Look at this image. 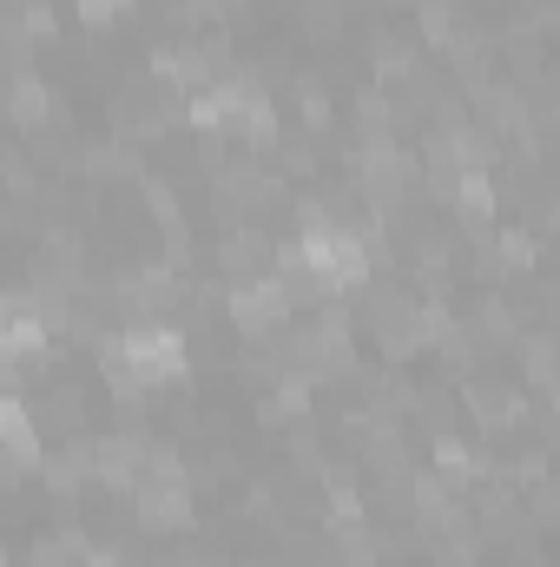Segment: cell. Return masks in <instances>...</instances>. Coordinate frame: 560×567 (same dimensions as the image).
Here are the masks:
<instances>
[{"label": "cell", "instance_id": "1", "mask_svg": "<svg viewBox=\"0 0 560 567\" xmlns=\"http://www.w3.org/2000/svg\"><path fill=\"white\" fill-rule=\"evenodd\" d=\"M297 218H303V231H297V245H290V251H297L303 278H317L330 297H336V290H350V297H356V290L370 284V271H376V251H370L343 218H330V205H317V198H303V212H297Z\"/></svg>", "mask_w": 560, "mask_h": 567}, {"label": "cell", "instance_id": "2", "mask_svg": "<svg viewBox=\"0 0 560 567\" xmlns=\"http://www.w3.org/2000/svg\"><path fill=\"white\" fill-rule=\"evenodd\" d=\"M422 178V158L403 140H363L356 145V185L376 212H396Z\"/></svg>", "mask_w": 560, "mask_h": 567}, {"label": "cell", "instance_id": "3", "mask_svg": "<svg viewBox=\"0 0 560 567\" xmlns=\"http://www.w3.org/2000/svg\"><path fill=\"white\" fill-rule=\"evenodd\" d=\"M120 357H126V370L139 377L145 390L172 383V377H185V330H172L158 317H139V323L120 330Z\"/></svg>", "mask_w": 560, "mask_h": 567}, {"label": "cell", "instance_id": "4", "mask_svg": "<svg viewBox=\"0 0 560 567\" xmlns=\"http://www.w3.org/2000/svg\"><path fill=\"white\" fill-rule=\"evenodd\" d=\"M225 310H231V323H238L245 337H258V343H265L278 323H290V310H297V303H290L283 278H271V271H265V278L231 284V303H225Z\"/></svg>", "mask_w": 560, "mask_h": 567}, {"label": "cell", "instance_id": "5", "mask_svg": "<svg viewBox=\"0 0 560 567\" xmlns=\"http://www.w3.org/2000/svg\"><path fill=\"white\" fill-rule=\"evenodd\" d=\"M278 198V178L265 172V165H218V212L231 218V225H245L251 212H265Z\"/></svg>", "mask_w": 560, "mask_h": 567}, {"label": "cell", "instance_id": "6", "mask_svg": "<svg viewBox=\"0 0 560 567\" xmlns=\"http://www.w3.org/2000/svg\"><path fill=\"white\" fill-rule=\"evenodd\" d=\"M133 515L139 528H158V535L191 528V482H133Z\"/></svg>", "mask_w": 560, "mask_h": 567}, {"label": "cell", "instance_id": "7", "mask_svg": "<svg viewBox=\"0 0 560 567\" xmlns=\"http://www.w3.org/2000/svg\"><path fill=\"white\" fill-rule=\"evenodd\" d=\"M33 284H46V290H80L86 284V245L73 238V231H46L40 238V251H33Z\"/></svg>", "mask_w": 560, "mask_h": 567}, {"label": "cell", "instance_id": "8", "mask_svg": "<svg viewBox=\"0 0 560 567\" xmlns=\"http://www.w3.org/2000/svg\"><path fill=\"white\" fill-rule=\"evenodd\" d=\"M370 330H376V343H383L390 357H409V350H422L416 303H409V297H396V290H370Z\"/></svg>", "mask_w": 560, "mask_h": 567}, {"label": "cell", "instance_id": "9", "mask_svg": "<svg viewBox=\"0 0 560 567\" xmlns=\"http://www.w3.org/2000/svg\"><path fill=\"white\" fill-rule=\"evenodd\" d=\"M113 303H120V310H133V323H139V317H158L165 303H178V278H172L165 265L126 271V278L113 284Z\"/></svg>", "mask_w": 560, "mask_h": 567}, {"label": "cell", "instance_id": "10", "mask_svg": "<svg viewBox=\"0 0 560 567\" xmlns=\"http://www.w3.org/2000/svg\"><path fill=\"white\" fill-rule=\"evenodd\" d=\"M145 449H152V442H139V435H106V442H93V482L133 495V482L145 475Z\"/></svg>", "mask_w": 560, "mask_h": 567}, {"label": "cell", "instance_id": "11", "mask_svg": "<svg viewBox=\"0 0 560 567\" xmlns=\"http://www.w3.org/2000/svg\"><path fill=\"white\" fill-rule=\"evenodd\" d=\"M218 265H225V278L245 284V278H265V265H271V238L245 218V225H231L225 231V245H218Z\"/></svg>", "mask_w": 560, "mask_h": 567}, {"label": "cell", "instance_id": "12", "mask_svg": "<svg viewBox=\"0 0 560 567\" xmlns=\"http://www.w3.org/2000/svg\"><path fill=\"white\" fill-rule=\"evenodd\" d=\"M40 475H46V488H53V495H80V488L93 482V442H86V435H73L66 449L40 455Z\"/></svg>", "mask_w": 560, "mask_h": 567}, {"label": "cell", "instance_id": "13", "mask_svg": "<svg viewBox=\"0 0 560 567\" xmlns=\"http://www.w3.org/2000/svg\"><path fill=\"white\" fill-rule=\"evenodd\" d=\"M0 449L20 462V468H40V423H33V410H20L13 396H0Z\"/></svg>", "mask_w": 560, "mask_h": 567}, {"label": "cell", "instance_id": "14", "mask_svg": "<svg viewBox=\"0 0 560 567\" xmlns=\"http://www.w3.org/2000/svg\"><path fill=\"white\" fill-rule=\"evenodd\" d=\"M448 205H455V212H462V218H468L475 231H488V225H495V205H501V198H495L488 172H481V165H468V172L455 178V198H448Z\"/></svg>", "mask_w": 560, "mask_h": 567}, {"label": "cell", "instance_id": "15", "mask_svg": "<svg viewBox=\"0 0 560 567\" xmlns=\"http://www.w3.org/2000/svg\"><path fill=\"white\" fill-rule=\"evenodd\" d=\"M7 113H13V126L40 133V126H46V113H53V93H46V80H33V73H13V86H7Z\"/></svg>", "mask_w": 560, "mask_h": 567}, {"label": "cell", "instance_id": "16", "mask_svg": "<svg viewBox=\"0 0 560 567\" xmlns=\"http://www.w3.org/2000/svg\"><path fill=\"white\" fill-rule=\"evenodd\" d=\"M481 113H488L495 133H515V140L535 133V113H528V100H521L515 86H481Z\"/></svg>", "mask_w": 560, "mask_h": 567}, {"label": "cell", "instance_id": "17", "mask_svg": "<svg viewBox=\"0 0 560 567\" xmlns=\"http://www.w3.org/2000/svg\"><path fill=\"white\" fill-rule=\"evenodd\" d=\"M468 410L481 416V429H515L528 416V403H521L515 390H501V383H475V390H468Z\"/></svg>", "mask_w": 560, "mask_h": 567}, {"label": "cell", "instance_id": "18", "mask_svg": "<svg viewBox=\"0 0 560 567\" xmlns=\"http://www.w3.org/2000/svg\"><path fill=\"white\" fill-rule=\"evenodd\" d=\"M303 410H310V383H303V377H278L271 396H265V416L290 423V416H303Z\"/></svg>", "mask_w": 560, "mask_h": 567}, {"label": "cell", "instance_id": "19", "mask_svg": "<svg viewBox=\"0 0 560 567\" xmlns=\"http://www.w3.org/2000/svg\"><path fill=\"white\" fill-rule=\"evenodd\" d=\"M521 363H528V383L548 396V390H554V337H548V330H535V337H528V350H521Z\"/></svg>", "mask_w": 560, "mask_h": 567}, {"label": "cell", "instance_id": "20", "mask_svg": "<svg viewBox=\"0 0 560 567\" xmlns=\"http://www.w3.org/2000/svg\"><path fill=\"white\" fill-rule=\"evenodd\" d=\"M336 555L350 567H376V535L363 522H336Z\"/></svg>", "mask_w": 560, "mask_h": 567}, {"label": "cell", "instance_id": "21", "mask_svg": "<svg viewBox=\"0 0 560 567\" xmlns=\"http://www.w3.org/2000/svg\"><path fill=\"white\" fill-rule=\"evenodd\" d=\"M145 205H152V218L172 231V251H178V245H185V218H178V198H172L158 178H145Z\"/></svg>", "mask_w": 560, "mask_h": 567}, {"label": "cell", "instance_id": "22", "mask_svg": "<svg viewBox=\"0 0 560 567\" xmlns=\"http://www.w3.org/2000/svg\"><path fill=\"white\" fill-rule=\"evenodd\" d=\"M488 265H515V271H528V265H535V238H528L521 225H508V231L495 238V258H488Z\"/></svg>", "mask_w": 560, "mask_h": 567}, {"label": "cell", "instance_id": "23", "mask_svg": "<svg viewBox=\"0 0 560 567\" xmlns=\"http://www.w3.org/2000/svg\"><path fill=\"white\" fill-rule=\"evenodd\" d=\"M435 475H448V482L462 488V482L475 475V455H468V449H462L455 435H442V442H435Z\"/></svg>", "mask_w": 560, "mask_h": 567}, {"label": "cell", "instance_id": "24", "mask_svg": "<svg viewBox=\"0 0 560 567\" xmlns=\"http://www.w3.org/2000/svg\"><path fill=\"white\" fill-rule=\"evenodd\" d=\"M330 522H363V502H356V482H343L330 468Z\"/></svg>", "mask_w": 560, "mask_h": 567}, {"label": "cell", "instance_id": "25", "mask_svg": "<svg viewBox=\"0 0 560 567\" xmlns=\"http://www.w3.org/2000/svg\"><path fill=\"white\" fill-rule=\"evenodd\" d=\"M73 7H80L86 27H113L120 13H133V0H73Z\"/></svg>", "mask_w": 560, "mask_h": 567}, {"label": "cell", "instance_id": "26", "mask_svg": "<svg viewBox=\"0 0 560 567\" xmlns=\"http://www.w3.org/2000/svg\"><path fill=\"white\" fill-rule=\"evenodd\" d=\"M422 33H428V40H455V20H448V0H422Z\"/></svg>", "mask_w": 560, "mask_h": 567}, {"label": "cell", "instance_id": "27", "mask_svg": "<svg viewBox=\"0 0 560 567\" xmlns=\"http://www.w3.org/2000/svg\"><path fill=\"white\" fill-rule=\"evenodd\" d=\"M20 475H27V468H20V462H13V455L0 449V488H7V482H20Z\"/></svg>", "mask_w": 560, "mask_h": 567}, {"label": "cell", "instance_id": "28", "mask_svg": "<svg viewBox=\"0 0 560 567\" xmlns=\"http://www.w3.org/2000/svg\"><path fill=\"white\" fill-rule=\"evenodd\" d=\"M7 377H13V363H0V396H7Z\"/></svg>", "mask_w": 560, "mask_h": 567}, {"label": "cell", "instance_id": "29", "mask_svg": "<svg viewBox=\"0 0 560 567\" xmlns=\"http://www.w3.org/2000/svg\"><path fill=\"white\" fill-rule=\"evenodd\" d=\"M0 567H7V561H0Z\"/></svg>", "mask_w": 560, "mask_h": 567}]
</instances>
